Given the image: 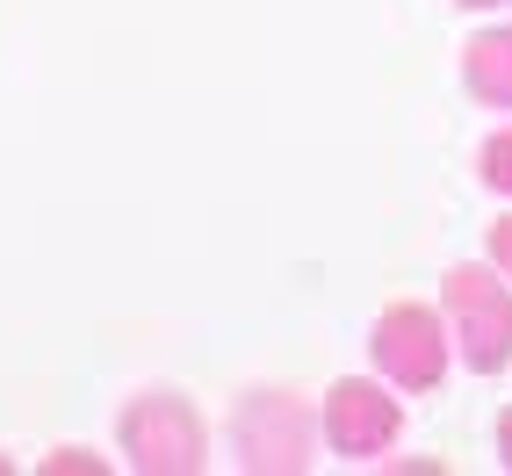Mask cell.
I'll list each match as a JSON object with an SVG mask.
<instances>
[{"label":"cell","mask_w":512,"mask_h":476,"mask_svg":"<svg viewBox=\"0 0 512 476\" xmlns=\"http://www.w3.org/2000/svg\"><path fill=\"white\" fill-rule=\"evenodd\" d=\"M318 440H325V419L303 404L296 390H246L231 404V455L238 469H260V476H303L318 462Z\"/></svg>","instance_id":"cell-1"},{"label":"cell","mask_w":512,"mask_h":476,"mask_svg":"<svg viewBox=\"0 0 512 476\" xmlns=\"http://www.w3.org/2000/svg\"><path fill=\"white\" fill-rule=\"evenodd\" d=\"M116 440H123L130 469H145V476H195L210 462V426H202V412L174 390L130 397L123 419H116Z\"/></svg>","instance_id":"cell-2"},{"label":"cell","mask_w":512,"mask_h":476,"mask_svg":"<svg viewBox=\"0 0 512 476\" xmlns=\"http://www.w3.org/2000/svg\"><path fill=\"white\" fill-rule=\"evenodd\" d=\"M440 311H448L455 354L469 361V376H498L512 361V282L498 267H448L440 282Z\"/></svg>","instance_id":"cell-3"},{"label":"cell","mask_w":512,"mask_h":476,"mask_svg":"<svg viewBox=\"0 0 512 476\" xmlns=\"http://www.w3.org/2000/svg\"><path fill=\"white\" fill-rule=\"evenodd\" d=\"M368 354H375V376L390 390H440V376L455 361L448 311H433V303H390L368 332Z\"/></svg>","instance_id":"cell-4"},{"label":"cell","mask_w":512,"mask_h":476,"mask_svg":"<svg viewBox=\"0 0 512 476\" xmlns=\"http://www.w3.org/2000/svg\"><path fill=\"white\" fill-rule=\"evenodd\" d=\"M325 448L332 455H347V462H375V455H390L397 448V433H404V404L390 397V383H375V376H339L325 390Z\"/></svg>","instance_id":"cell-5"},{"label":"cell","mask_w":512,"mask_h":476,"mask_svg":"<svg viewBox=\"0 0 512 476\" xmlns=\"http://www.w3.org/2000/svg\"><path fill=\"white\" fill-rule=\"evenodd\" d=\"M462 87L484 101V109H512V22L476 29L462 51Z\"/></svg>","instance_id":"cell-6"},{"label":"cell","mask_w":512,"mask_h":476,"mask_svg":"<svg viewBox=\"0 0 512 476\" xmlns=\"http://www.w3.org/2000/svg\"><path fill=\"white\" fill-rule=\"evenodd\" d=\"M476 174H484L491 195H512V123L484 138V152H476Z\"/></svg>","instance_id":"cell-7"},{"label":"cell","mask_w":512,"mask_h":476,"mask_svg":"<svg viewBox=\"0 0 512 476\" xmlns=\"http://www.w3.org/2000/svg\"><path fill=\"white\" fill-rule=\"evenodd\" d=\"M491 267H498V275L512 282V210H505V217L491 224Z\"/></svg>","instance_id":"cell-8"},{"label":"cell","mask_w":512,"mask_h":476,"mask_svg":"<svg viewBox=\"0 0 512 476\" xmlns=\"http://www.w3.org/2000/svg\"><path fill=\"white\" fill-rule=\"evenodd\" d=\"M44 469H51V476H65V469H73V476H94V469H101V462H94V455H87V448H58V455H51V462H44Z\"/></svg>","instance_id":"cell-9"},{"label":"cell","mask_w":512,"mask_h":476,"mask_svg":"<svg viewBox=\"0 0 512 476\" xmlns=\"http://www.w3.org/2000/svg\"><path fill=\"white\" fill-rule=\"evenodd\" d=\"M498 462L512 469V404H505V412H498Z\"/></svg>","instance_id":"cell-10"},{"label":"cell","mask_w":512,"mask_h":476,"mask_svg":"<svg viewBox=\"0 0 512 476\" xmlns=\"http://www.w3.org/2000/svg\"><path fill=\"white\" fill-rule=\"evenodd\" d=\"M455 8H512V0H455Z\"/></svg>","instance_id":"cell-11"}]
</instances>
